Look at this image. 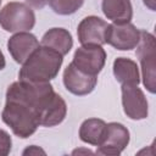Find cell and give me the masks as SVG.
<instances>
[{
  "label": "cell",
  "mask_w": 156,
  "mask_h": 156,
  "mask_svg": "<svg viewBox=\"0 0 156 156\" xmlns=\"http://www.w3.org/2000/svg\"><path fill=\"white\" fill-rule=\"evenodd\" d=\"M56 95L49 82H15L6 91V104L1 113L2 121L11 128L15 135L28 138L40 126Z\"/></svg>",
  "instance_id": "cell-1"
},
{
  "label": "cell",
  "mask_w": 156,
  "mask_h": 156,
  "mask_svg": "<svg viewBox=\"0 0 156 156\" xmlns=\"http://www.w3.org/2000/svg\"><path fill=\"white\" fill-rule=\"evenodd\" d=\"M63 56L57 51L46 48H37L32 55L23 62L20 69V80L33 82V83H46L54 79L62 65Z\"/></svg>",
  "instance_id": "cell-2"
},
{
  "label": "cell",
  "mask_w": 156,
  "mask_h": 156,
  "mask_svg": "<svg viewBox=\"0 0 156 156\" xmlns=\"http://www.w3.org/2000/svg\"><path fill=\"white\" fill-rule=\"evenodd\" d=\"M34 24V11L24 2H9L0 11V26L7 32H27Z\"/></svg>",
  "instance_id": "cell-3"
},
{
  "label": "cell",
  "mask_w": 156,
  "mask_h": 156,
  "mask_svg": "<svg viewBox=\"0 0 156 156\" xmlns=\"http://www.w3.org/2000/svg\"><path fill=\"white\" fill-rule=\"evenodd\" d=\"M136 46H138L136 56L141 65L143 83L151 94H155L156 91L155 37L146 30H140V40Z\"/></svg>",
  "instance_id": "cell-4"
},
{
  "label": "cell",
  "mask_w": 156,
  "mask_h": 156,
  "mask_svg": "<svg viewBox=\"0 0 156 156\" xmlns=\"http://www.w3.org/2000/svg\"><path fill=\"white\" fill-rule=\"evenodd\" d=\"M140 40V30L128 23H112L107 26L105 41L117 50H132Z\"/></svg>",
  "instance_id": "cell-5"
},
{
  "label": "cell",
  "mask_w": 156,
  "mask_h": 156,
  "mask_svg": "<svg viewBox=\"0 0 156 156\" xmlns=\"http://www.w3.org/2000/svg\"><path fill=\"white\" fill-rule=\"evenodd\" d=\"M106 61V52L101 45H83L74 52L72 63L82 72L98 76L104 68Z\"/></svg>",
  "instance_id": "cell-6"
},
{
  "label": "cell",
  "mask_w": 156,
  "mask_h": 156,
  "mask_svg": "<svg viewBox=\"0 0 156 156\" xmlns=\"http://www.w3.org/2000/svg\"><path fill=\"white\" fill-rule=\"evenodd\" d=\"M129 143V132L128 129L117 122H111L106 124L105 136L101 144L98 146V155L106 156H117L119 155Z\"/></svg>",
  "instance_id": "cell-7"
},
{
  "label": "cell",
  "mask_w": 156,
  "mask_h": 156,
  "mask_svg": "<svg viewBox=\"0 0 156 156\" xmlns=\"http://www.w3.org/2000/svg\"><path fill=\"white\" fill-rule=\"evenodd\" d=\"M122 105L124 113L132 119H144L149 113L147 100L135 84L122 85Z\"/></svg>",
  "instance_id": "cell-8"
},
{
  "label": "cell",
  "mask_w": 156,
  "mask_h": 156,
  "mask_svg": "<svg viewBox=\"0 0 156 156\" xmlns=\"http://www.w3.org/2000/svg\"><path fill=\"white\" fill-rule=\"evenodd\" d=\"M107 23L96 16H88L78 24L77 34L82 45H104Z\"/></svg>",
  "instance_id": "cell-9"
},
{
  "label": "cell",
  "mask_w": 156,
  "mask_h": 156,
  "mask_svg": "<svg viewBox=\"0 0 156 156\" xmlns=\"http://www.w3.org/2000/svg\"><path fill=\"white\" fill-rule=\"evenodd\" d=\"M98 83V76H90L78 69L72 62L63 72V84L74 95H87L91 93Z\"/></svg>",
  "instance_id": "cell-10"
},
{
  "label": "cell",
  "mask_w": 156,
  "mask_h": 156,
  "mask_svg": "<svg viewBox=\"0 0 156 156\" xmlns=\"http://www.w3.org/2000/svg\"><path fill=\"white\" fill-rule=\"evenodd\" d=\"M39 48V41L35 35L27 32H18L7 41V49L13 60L18 63L26 62L32 52Z\"/></svg>",
  "instance_id": "cell-11"
},
{
  "label": "cell",
  "mask_w": 156,
  "mask_h": 156,
  "mask_svg": "<svg viewBox=\"0 0 156 156\" xmlns=\"http://www.w3.org/2000/svg\"><path fill=\"white\" fill-rule=\"evenodd\" d=\"M41 45L50 48L62 56L67 55L73 46V39L65 28H51L41 38Z\"/></svg>",
  "instance_id": "cell-12"
},
{
  "label": "cell",
  "mask_w": 156,
  "mask_h": 156,
  "mask_svg": "<svg viewBox=\"0 0 156 156\" xmlns=\"http://www.w3.org/2000/svg\"><path fill=\"white\" fill-rule=\"evenodd\" d=\"M104 15L113 23H128L133 17L130 0H102Z\"/></svg>",
  "instance_id": "cell-13"
},
{
  "label": "cell",
  "mask_w": 156,
  "mask_h": 156,
  "mask_svg": "<svg viewBox=\"0 0 156 156\" xmlns=\"http://www.w3.org/2000/svg\"><path fill=\"white\" fill-rule=\"evenodd\" d=\"M113 74L116 79L123 84H135L140 82L136 63L127 57H117L113 62Z\"/></svg>",
  "instance_id": "cell-14"
},
{
  "label": "cell",
  "mask_w": 156,
  "mask_h": 156,
  "mask_svg": "<svg viewBox=\"0 0 156 156\" xmlns=\"http://www.w3.org/2000/svg\"><path fill=\"white\" fill-rule=\"evenodd\" d=\"M106 123L99 118L85 119L79 128V138L82 141L99 146L105 136Z\"/></svg>",
  "instance_id": "cell-15"
},
{
  "label": "cell",
  "mask_w": 156,
  "mask_h": 156,
  "mask_svg": "<svg viewBox=\"0 0 156 156\" xmlns=\"http://www.w3.org/2000/svg\"><path fill=\"white\" fill-rule=\"evenodd\" d=\"M48 2L55 13L67 16L79 10L84 0H48Z\"/></svg>",
  "instance_id": "cell-16"
},
{
  "label": "cell",
  "mask_w": 156,
  "mask_h": 156,
  "mask_svg": "<svg viewBox=\"0 0 156 156\" xmlns=\"http://www.w3.org/2000/svg\"><path fill=\"white\" fill-rule=\"evenodd\" d=\"M12 146V140L11 136L9 135L7 132L0 129V156H6Z\"/></svg>",
  "instance_id": "cell-17"
},
{
  "label": "cell",
  "mask_w": 156,
  "mask_h": 156,
  "mask_svg": "<svg viewBox=\"0 0 156 156\" xmlns=\"http://www.w3.org/2000/svg\"><path fill=\"white\" fill-rule=\"evenodd\" d=\"M39 154L45 155V151H44V150H41L40 147L35 146V145H32V146L27 147V149L23 151V155H39Z\"/></svg>",
  "instance_id": "cell-18"
},
{
  "label": "cell",
  "mask_w": 156,
  "mask_h": 156,
  "mask_svg": "<svg viewBox=\"0 0 156 156\" xmlns=\"http://www.w3.org/2000/svg\"><path fill=\"white\" fill-rule=\"evenodd\" d=\"M26 1L28 5L33 6L34 9H43L48 2V0H26Z\"/></svg>",
  "instance_id": "cell-19"
},
{
  "label": "cell",
  "mask_w": 156,
  "mask_h": 156,
  "mask_svg": "<svg viewBox=\"0 0 156 156\" xmlns=\"http://www.w3.org/2000/svg\"><path fill=\"white\" fill-rule=\"evenodd\" d=\"M144 1V4L150 9V10H152V11H155V9H156V0H143Z\"/></svg>",
  "instance_id": "cell-20"
},
{
  "label": "cell",
  "mask_w": 156,
  "mask_h": 156,
  "mask_svg": "<svg viewBox=\"0 0 156 156\" xmlns=\"http://www.w3.org/2000/svg\"><path fill=\"white\" fill-rule=\"evenodd\" d=\"M5 65H6V61H5L4 54H2V52H1V50H0V71L5 67Z\"/></svg>",
  "instance_id": "cell-21"
},
{
  "label": "cell",
  "mask_w": 156,
  "mask_h": 156,
  "mask_svg": "<svg viewBox=\"0 0 156 156\" xmlns=\"http://www.w3.org/2000/svg\"><path fill=\"white\" fill-rule=\"evenodd\" d=\"M80 152H85V154H93L90 150H76V151H73V155H76V154H80Z\"/></svg>",
  "instance_id": "cell-22"
},
{
  "label": "cell",
  "mask_w": 156,
  "mask_h": 156,
  "mask_svg": "<svg viewBox=\"0 0 156 156\" xmlns=\"http://www.w3.org/2000/svg\"><path fill=\"white\" fill-rule=\"evenodd\" d=\"M1 1H2V0H0V4H1Z\"/></svg>",
  "instance_id": "cell-23"
}]
</instances>
